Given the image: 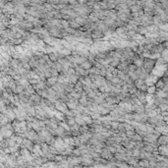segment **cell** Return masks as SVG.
<instances>
[{
    "label": "cell",
    "instance_id": "6da1fadb",
    "mask_svg": "<svg viewBox=\"0 0 168 168\" xmlns=\"http://www.w3.org/2000/svg\"><path fill=\"white\" fill-rule=\"evenodd\" d=\"M156 65V60H153V59H150V58H146L144 60V66L143 68L147 72V73H151L152 70L154 69Z\"/></svg>",
    "mask_w": 168,
    "mask_h": 168
},
{
    "label": "cell",
    "instance_id": "7a4b0ae2",
    "mask_svg": "<svg viewBox=\"0 0 168 168\" xmlns=\"http://www.w3.org/2000/svg\"><path fill=\"white\" fill-rule=\"evenodd\" d=\"M104 37V34L98 29H95L93 33H91V38L95 42H99L102 38Z\"/></svg>",
    "mask_w": 168,
    "mask_h": 168
},
{
    "label": "cell",
    "instance_id": "3957f363",
    "mask_svg": "<svg viewBox=\"0 0 168 168\" xmlns=\"http://www.w3.org/2000/svg\"><path fill=\"white\" fill-rule=\"evenodd\" d=\"M136 73H137V75L139 76V79L144 80V81L147 80L149 78V76H150L149 73H147L144 68H138V70L136 71Z\"/></svg>",
    "mask_w": 168,
    "mask_h": 168
},
{
    "label": "cell",
    "instance_id": "277c9868",
    "mask_svg": "<svg viewBox=\"0 0 168 168\" xmlns=\"http://www.w3.org/2000/svg\"><path fill=\"white\" fill-rule=\"evenodd\" d=\"M35 143L33 141H30L29 139H24V143H23V146L24 147H26L28 150H29L30 152L34 151V147H35Z\"/></svg>",
    "mask_w": 168,
    "mask_h": 168
},
{
    "label": "cell",
    "instance_id": "5b68a950",
    "mask_svg": "<svg viewBox=\"0 0 168 168\" xmlns=\"http://www.w3.org/2000/svg\"><path fill=\"white\" fill-rule=\"evenodd\" d=\"M100 155H101V157L104 158V159H113V157H114L113 153H111V152H110L109 150H107L106 148H103V150H102V152H101Z\"/></svg>",
    "mask_w": 168,
    "mask_h": 168
},
{
    "label": "cell",
    "instance_id": "8992f818",
    "mask_svg": "<svg viewBox=\"0 0 168 168\" xmlns=\"http://www.w3.org/2000/svg\"><path fill=\"white\" fill-rule=\"evenodd\" d=\"M26 111H27V114H28L29 117H36V115H37V111H36L35 106H27Z\"/></svg>",
    "mask_w": 168,
    "mask_h": 168
},
{
    "label": "cell",
    "instance_id": "52a82bcc",
    "mask_svg": "<svg viewBox=\"0 0 168 168\" xmlns=\"http://www.w3.org/2000/svg\"><path fill=\"white\" fill-rule=\"evenodd\" d=\"M25 93H26V95H27L28 96H32L33 95L37 94V91H36V89H35L34 86H32V85H29V86H28V87L25 88Z\"/></svg>",
    "mask_w": 168,
    "mask_h": 168
},
{
    "label": "cell",
    "instance_id": "ba28073f",
    "mask_svg": "<svg viewBox=\"0 0 168 168\" xmlns=\"http://www.w3.org/2000/svg\"><path fill=\"white\" fill-rule=\"evenodd\" d=\"M135 112L137 114H146V107L145 105H134Z\"/></svg>",
    "mask_w": 168,
    "mask_h": 168
},
{
    "label": "cell",
    "instance_id": "9c48e42d",
    "mask_svg": "<svg viewBox=\"0 0 168 168\" xmlns=\"http://www.w3.org/2000/svg\"><path fill=\"white\" fill-rule=\"evenodd\" d=\"M29 98H30V99H32V100L35 102V104H36V105H39V104H40V102H41V100H42V97H41L39 95H37V94L33 95L32 96H29Z\"/></svg>",
    "mask_w": 168,
    "mask_h": 168
},
{
    "label": "cell",
    "instance_id": "30bf717a",
    "mask_svg": "<svg viewBox=\"0 0 168 168\" xmlns=\"http://www.w3.org/2000/svg\"><path fill=\"white\" fill-rule=\"evenodd\" d=\"M146 29H147V33H149V34H157V33H159V30H160L159 28L157 26H155V25H151V26L147 27Z\"/></svg>",
    "mask_w": 168,
    "mask_h": 168
},
{
    "label": "cell",
    "instance_id": "8fae6325",
    "mask_svg": "<svg viewBox=\"0 0 168 168\" xmlns=\"http://www.w3.org/2000/svg\"><path fill=\"white\" fill-rule=\"evenodd\" d=\"M144 60H145V58L142 55H140L139 58H137L134 61V64L138 67V68H143V66H144Z\"/></svg>",
    "mask_w": 168,
    "mask_h": 168
},
{
    "label": "cell",
    "instance_id": "7c38bea8",
    "mask_svg": "<svg viewBox=\"0 0 168 168\" xmlns=\"http://www.w3.org/2000/svg\"><path fill=\"white\" fill-rule=\"evenodd\" d=\"M58 83V78H54V77H51L49 79L46 80V84L48 86V88H52L53 86H55L56 84Z\"/></svg>",
    "mask_w": 168,
    "mask_h": 168
},
{
    "label": "cell",
    "instance_id": "4fadbf2b",
    "mask_svg": "<svg viewBox=\"0 0 168 168\" xmlns=\"http://www.w3.org/2000/svg\"><path fill=\"white\" fill-rule=\"evenodd\" d=\"M137 34H139V35H141V36H146V34H147V29H146V28H145V27H143V26H139L138 28H137Z\"/></svg>",
    "mask_w": 168,
    "mask_h": 168
},
{
    "label": "cell",
    "instance_id": "5bb4252c",
    "mask_svg": "<svg viewBox=\"0 0 168 168\" xmlns=\"http://www.w3.org/2000/svg\"><path fill=\"white\" fill-rule=\"evenodd\" d=\"M82 118L84 119V121L86 122V124L88 126H90L94 123V119L91 118V116H89V115H82Z\"/></svg>",
    "mask_w": 168,
    "mask_h": 168
},
{
    "label": "cell",
    "instance_id": "9a60e30c",
    "mask_svg": "<svg viewBox=\"0 0 168 168\" xmlns=\"http://www.w3.org/2000/svg\"><path fill=\"white\" fill-rule=\"evenodd\" d=\"M75 120H76V123H77L79 126H86V122L84 121V119L82 118V115H77V116H75Z\"/></svg>",
    "mask_w": 168,
    "mask_h": 168
},
{
    "label": "cell",
    "instance_id": "2e32d148",
    "mask_svg": "<svg viewBox=\"0 0 168 168\" xmlns=\"http://www.w3.org/2000/svg\"><path fill=\"white\" fill-rule=\"evenodd\" d=\"M59 53L61 55H63L64 57H67V56L72 55V50L71 49H68V48H63V49H60L59 50Z\"/></svg>",
    "mask_w": 168,
    "mask_h": 168
},
{
    "label": "cell",
    "instance_id": "e0dca14e",
    "mask_svg": "<svg viewBox=\"0 0 168 168\" xmlns=\"http://www.w3.org/2000/svg\"><path fill=\"white\" fill-rule=\"evenodd\" d=\"M81 67L83 68V69H85V70H89V69H91L94 67V65H93V63L90 62V61H86L85 63H83L82 65H81Z\"/></svg>",
    "mask_w": 168,
    "mask_h": 168
},
{
    "label": "cell",
    "instance_id": "ac0fdd59",
    "mask_svg": "<svg viewBox=\"0 0 168 168\" xmlns=\"http://www.w3.org/2000/svg\"><path fill=\"white\" fill-rule=\"evenodd\" d=\"M65 122L70 126H74L76 124V120H75V117H65Z\"/></svg>",
    "mask_w": 168,
    "mask_h": 168
},
{
    "label": "cell",
    "instance_id": "d6986e66",
    "mask_svg": "<svg viewBox=\"0 0 168 168\" xmlns=\"http://www.w3.org/2000/svg\"><path fill=\"white\" fill-rule=\"evenodd\" d=\"M158 119L156 118V117H153V118H148V120H147V123L149 124V125H151V126H153V127H156V125H157V123H158Z\"/></svg>",
    "mask_w": 168,
    "mask_h": 168
},
{
    "label": "cell",
    "instance_id": "ffe728a7",
    "mask_svg": "<svg viewBox=\"0 0 168 168\" xmlns=\"http://www.w3.org/2000/svg\"><path fill=\"white\" fill-rule=\"evenodd\" d=\"M79 80H80V77H78L77 75H72V76H70V84H73V85H76L78 82H79Z\"/></svg>",
    "mask_w": 168,
    "mask_h": 168
},
{
    "label": "cell",
    "instance_id": "44dd1931",
    "mask_svg": "<svg viewBox=\"0 0 168 168\" xmlns=\"http://www.w3.org/2000/svg\"><path fill=\"white\" fill-rule=\"evenodd\" d=\"M83 87H84V85L79 81L77 84L75 85V89H74V90H76V91H78V93L82 94L83 91H84V90H83Z\"/></svg>",
    "mask_w": 168,
    "mask_h": 168
},
{
    "label": "cell",
    "instance_id": "7402d4cb",
    "mask_svg": "<svg viewBox=\"0 0 168 168\" xmlns=\"http://www.w3.org/2000/svg\"><path fill=\"white\" fill-rule=\"evenodd\" d=\"M164 87H165V83H164V81H163L162 79L157 80V82H156V84H155V88H156L157 89H163Z\"/></svg>",
    "mask_w": 168,
    "mask_h": 168
},
{
    "label": "cell",
    "instance_id": "603a6c76",
    "mask_svg": "<svg viewBox=\"0 0 168 168\" xmlns=\"http://www.w3.org/2000/svg\"><path fill=\"white\" fill-rule=\"evenodd\" d=\"M130 10H131V13L133 14V13H139L140 11H142L143 10V8L141 7V6H139V5H134V6H132V7H130Z\"/></svg>",
    "mask_w": 168,
    "mask_h": 168
},
{
    "label": "cell",
    "instance_id": "cb8c5ba5",
    "mask_svg": "<svg viewBox=\"0 0 168 168\" xmlns=\"http://www.w3.org/2000/svg\"><path fill=\"white\" fill-rule=\"evenodd\" d=\"M69 24H70V28H72V29H80V28H81V26L76 22L75 20H71V21H69Z\"/></svg>",
    "mask_w": 168,
    "mask_h": 168
},
{
    "label": "cell",
    "instance_id": "d4e9b609",
    "mask_svg": "<svg viewBox=\"0 0 168 168\" xmlns=\"http://www.w3.org/2000/svg\"><path fill=\"white\" fill-rule=\"evenodd\" d=\"M58 168H71V167L67 160H63L58 163Z\"/></svg>",
    "mask_w": 168,
    "mask_h": 168
},
{
    "label": "cell",
    "instance_id": "484cf974",
    "mask_svg": "<svg viewBox=\"0 0 168 168\" xmlns=\"http://www.w3.org/2000/svg\"><path fill=\"white\" fill-rule=\"evenodd\" d=\"M131 141H134V142H136V143H140V142H143L144 141V138L142 136H140L139 134H136L133 138H132V140Z\"/></svg>",
    "mask_w": 168,
    "mask_h": 168
},
{
    "label": "cell",
    "instance_id": "4316f807",
    "mask_svg": "<svg viewBox=\"0 0 168 168\" xmlns=\"http://www.w3.org/2000/svg\"><path fill=\"white\" fill-rule=\"evenodd\" d=\"M146 84V81H144V80H141V79H138V80H137L135 83H134V85H135V87L137 88H140L143 85H145Z\"/></svg>",
    "mask_w": 168,
    "mask_h": 168
},
{
    "label": "cell",
    "instance_id": "83f0119b",
    "mask_svg": "<svg viewBox=\"0 0 168 168\" xmlns=\"http://www.w3.org/2000/svg\"><path fill=\"white\" fill-rule=\"evenodd\" d=\"M156 91H157V88H155V86H150L148 87V90H147V94L151 95H154L156 94Z\"/></svg>",
    "mask_w": 168,
    "mask_h": 168
},
{
    "label": "cell",
    "instance_id": "f1b7e54d",
    "mask_svg": "<svg viewBox=\"0 0 168 168\" xmlns=\"http://www.w3.org/2000/svg\"><path fill=\"white\" fill-rule=\"evenodd\" d=\"M128 76H129V77H130V78L133 80V82H134V83H135L137 80L139 79V76L137 75V73H136V72H129V73H128Z\"/></svg>",
    "mask_w": 168,
    "mask_h": 168
},
{
    "label": "cell",
    "instance_id": "f546056e",
    "mask_svg": "<svg viewBox=\"0 0 168 168\" xmlns=\"http://www.w3.org/2000/svg\"><path fill=\"white\" fill-rule=\"evenodd\" d=\"M54 63H55V70L60 74L61 72L63 71V65L61 64L59 61H57V62H54Z\"/></svg>",
    "mask_w": 168,
    "mask_h": 168
},
{
    "label": "cell",
    "instance_id": "4dcf8cb0",
    "mask_svg": "<svg viewBox=\"0 0 168 168\" xmlns=\"http://www.w3.org/2000/svg\"><path fill=\"white\" fill-rule=\"evenodd\" d=\"M139 165H140V166H142V167H144V168L150 167V165H149V161H148V160H146V159H142V160L140 161Z\"/></svg>",
    "mask_w": 168,
    "mask_h": 168
},
{
    "label": "cell",
    "instance_id": "1f68e13d",
    "mask_svg": "<svg viewBox=\"0 0 168 168\" xmlns=\"http://www.w3.org/2000/svg\"><path fill=\"white\" fill-rule=\"evenodd\" d=\"M99 70H100V69H97V68H95V67H93L91 69L88 70V72H89V74H91V75L99 76Z\"/></svg>",
    "mask_w": 168,
    "mask_h": 168
},
{
    "label": "cell",
    "instance_id": "d6a6232c",
    "mask_svg": "<svg viewBox=\"0 0 168 168\" xmlns=\"http://www.w3.org/2000/svg\"><path fill=\"white\" fill-rule=\"evenodd\" d=\"M137 133H136V131H135V129L134 130H131V131H127L126 132V135H127V138L129 139V140H132V138L136 135Z\"/></svg>",
    "mask_w": 168,
    "mask_h": 168
},
{
    "label": "cell",
    "instance_id": "836d02e7",
    "mask_svg": "<svg viewBox=\"0 0 168 168\" xmlns=\"http://www.w3.org/2000/svg\"><path fill=\"white\" fill-rule=\"evenodd\" d=\"M65 82H66V76L60 74L59 77H58V83L61 84V85H63V84H65Z\"/></svg>",
    "mask_w": 168,
    "mask_h": 168
},
{
    "label": "cell",
    "instance_id": "e575fe53",
    "mask_svg": "<svg viewBox=\"0 0 168 168\" xmlns=\"http://www.w3.org/2000/svg\"><path fill=\"white\" fill-rule=\"evenodd\" d=\"M120 63H121V62H120V60H119V59H113V61L110 63V66L113 67V68H117L118 65H119Z\"/></svg>",
    "mask_w": 168,
    "mask_h": 168
},
{
    "label": "cell",
    "instance_id": "d590c367",
    "mask_svg": "<svg viewBox=\"0 0 168 168\" xmlns=\"http://www.w3.org/2000/svg\"><path fill=\"white\" fill-rule=\"evenodd\" d=\"M139 90H141L142 93H145V94H147V90H148V86L146 85V84H145V85H143L140 88H139Z\"/></svg>",
    "mask_w": 168,
    "mask_h": 168
},
{
    "label": "cell",
    "instance_id": "8d00e7d4",
    "mask_svg": "<svg viewBox=\"0 0 168 168\" xmlns=\"http://www.w3.org/2000/svg\"><path fill=\"white\" fill-rule=\"evenodd\" d=\"M159 29L162 30V32L168 33V23H166V24H162V25L159 27Z\"/></svg>",
    "mask_w": 168,
    "mask_h": 168
},
{
    "label": "cell",
    "instance_id": "74e56055",
    "mask_svg": "<svg viewBox=\"0 0 168 168\" xmlns=\"http://www.w3.org/2000/svg\"><path fill=\"white\" fill-rule=\"evenodd\" d=\"M96 96V91H94V90H90L89 93L88 94V97L90 98V99H95Z\"/></svg>",
    "mask_w": 168,
    "mask_h": 168
},
{
    "label": "cell",
    "instance_id": "f35d334b",
    "mask_svg": "<svg viewBox=\"0 0 168 168\" xmlns=\"http://www.w3.org/2000/svg\"><path fill=\"white\" fill-rule=\"evenodd\" d=\"M50 70H51V68H50V69H47V70H45V71H44V76H45V78H46V80L52 77V75H51V71H50Z\"/></svg>",
    "mask_w": 168,
    "mask_h": 168
},
{
    "label": "cell",
    "instance_id": "ab89813d",
    "mask_svg": "<svg viewBox=\"0 0 168 168\" xmlns=\"http://www.w3.org/2000/svg\"><path fill=\"white\" fill-rule=\"evenodd\" d=\"M158 108L161 110V111H168V104H165V103H162L158 106Z\"/></svg>",
    "mask_w": 168,
    "mask_h": 168
},
{
    "label": "cell",
    "instance_id": "60d3db41",
    "mask_svg": "<svg viewBox=\"0 0 168 168\" xmlns=\"http://www.w3.org/2000/svg\"><path fill=\"white\" fill-rule=\"evenodd\" d=\"M106 74H107V71H106V69L104 68V66L99 70V76H101V77H104L105 78V76Z\"/></svg>",
    "mask_w": 168,
    "mask_h": 168
},
{
    "label": "cell",
    "instance_id": "b9f144b4",
    "mask_svg": "<svg viewBox=\"0 0 168 168\" xmlns=\"http://www.w3.org/2000/svg\"><path fill=\"white\" fill-rule=\"evenodd\" d=\"M165 63H166V62L164 61V59H163V58H161V57H160L159 59H157V60H156V65H157V66H162V65H165Z\"/></svg>",
    "mask_w": 168,
    "mask_h": 168
},
{
    "label": "cell",
    "instance_id": "7bdbcfd3",
    "mask_svg": "<svg viewBox=\"0 0 168 168\" xmlns=\"http://www.w3.org/2000/svg\"><path fill=\"white\" fill-rule=\"evenodd\" d=\"M137 70H138V67H137L135 64L129 65V72H136Z\"/></svg>",
    "mask_w": 168,
    "mask_h": 168
},
{
    "label": "cell",
    "instance_id": "ee69618b",
    "mask_svg": "<svg viewBox=\"0 0 168 168\" xmlns=\"http://www.w3.org/2000/svg\"><path fill=\"white\" fill-rule=\"evenodd\" d=\"M50 71H51V75H52V77H54V78H58V77H59V75H60V74H59V73H58V72H57L55 69H51Z\"/></svg>",
    "mask_w": 168,
    "mask_h": 168
},
{
    "label": "cell",
    "instance_id": "f6af8a7d",
    "mask_svg": "<svg viewBox=\"0 0 168 168\" xmlns=\"http://www.w3.org/2000/svg\"><path fill=\"white\" fill-rule=\"evenodd\" d=\"M90 89L94 90V91H98V87H97L95 83H93V84L90 85Z\"/></svg>",
    "mask_w": 168,
    "mask_h": 168
},
{
    "label": "cell",
    "instance_id": "bcb514c9",
    "mask_svg": "<svg viewBox=\"0 0 168 168\" xmlns=\"http://www.w3.org/2000/svg\"><path fill=\"white\" fill-rule=\"evenodd\" d=\"M83 90L85 91V93L88 94V93H89V91H90L91 89H90V88H89L88 86H84V87H83Z\"/></svg>",
    "mask_w": 168,
    "mask_h": 168
},
{
    "label": "cell",
    "instance_id": "7dc6e473",
    "mask_svg": "<svg viewBox=\"0 0 168 168\" xmlns=\"http://www.w3.org/2000/svg\"><path fill=\"white\" fill-rule=\"evenodd\" d=\"M55 161H58V162H61V161H63V156H61V155H56L55 158H54Z\"/></svg>",
    "mask_w": 168,
    "mask_h": 168
},
{
    "label": "cell",
    "instance_id": "c3c4849f",
    "mask_svg": "<svg viewBox=\"0 0 168 168\" xmlns=\"http://www.w3.org/2000/svg\"><path fill=\"white\" fill-rule=\"evenodd\" d=\"M162 46L164 47L165 50H168V40H165L162 42Z\"/></svg>",
    "mask_w": 168,
    "mask_h": 168
},
{
    "label": "cell",
    "instance_id": "681fc988",
    "mask_svg": "<svg viewBox=\"0 0 168 168\" xmlns=\"http://www.w3.org/2000/svg\"><path fill=\"white\" fill-rule=\"evenodd\" d=\"M161 116L164 117H168V111H161Z\"/></svg>",
    "mask_w": 168,
    "mask_h": 168
}]
</instances>
